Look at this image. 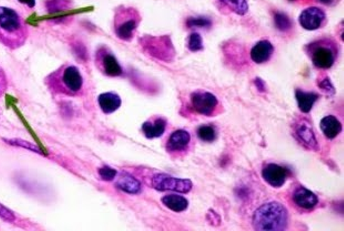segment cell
<instances>
[{"label": "cell", "instance_id": "14", "mask_svg": "<svg viewBox=\"0 0 344 231\" xmlns=\"http://www.w3.org/2000/svg\"><path fill=\"white\" fill-rule=\"evenodd\" d=\"M191 142L190 134L186 130H176L171 134V137L168 140V144H166V149L170 152H184Z\"/></svg>", "mask_w": 344, "mask_h": 231}, {"label": "cell", "instance_id": "4", "mask_svg": "<svg viewBox=\"0 0 344 231\" xmlns=\"http://www.w3.org/2000/svg\"><path fill=\"white\" fill-rule=\"evenodd\" d=\"M152 188L158 192L188 194L194 188V184L189 179H179L166 174H158L152 178Z\"/></svg>", "mask_w": 344, "mask_h": 231}, {"label": "cell", "instance_id": "15", "mask_svg": "<svg viewBox=\"0 0 344 231\" xmlns=\"http://www.w3.org/2000/svg\"><path fill=\"white\" fill-rule=\"evenodd\" d=\"M116 186L121 192L129 194H138L142 190V186H141L139 180H136L134 176L127 172H122L120 174Z\"/></svg>", "mask_w": 344, "mask_h": 231}, {"label": "cell", "instance_id": "28", "mask_svg": "<svg viewBox=\"0 0 344 231\" xmlns=\"http://www.w3.org/2000/svg\"><path fill=\"white\" fill-rule=\"evenodd\" d=\"M188 48L192 52H198L204 50V42H202V38L199 34H192L189 37Z\"/></svg>", "mask_w": 344, "mask_h": 231}, {"label": "cell", "instance_id": "36", "mask_svg": "<svg viewBox=\"0 0 344 231\" xmlns=\"http://www.w3.org/2000/svg\"><path fill=\"white\" fill-rule=\"evenodd\" d=\"M290 2H296V0H290Z\"/></svg>", "mask_w": 344, "mask_h": 231}, {"label": "cell", "instance_id": "29", "mask_svg": "<svg viewBox=\"0 0 344 231\" xmlns=\"http://www.w3.org/2000/svg\"><path fill=\"white\" fill-rule=\"evenodd\" d=\"M117 174H118L117 170H114L111 167H108V166L99 169V176L104 182H112V180L117 177Z\"/></svg>", "mask_w": 344, "mask_h": 231}, {"label": "cell", "instance_id": "5", "mask_svg": "<svg viewBox=\"0 0 344 231\" xmlns=\"http://www.w3.org/2000/svg\"><path fill=\"white\" fill-rule=\"evenodd\" d=\"M336 50L326 44H313L310 57L312 62L318 69H330L336 62Z\"/></svg>", "mask_w": 344, "mask_h": 231}, {"label": "cell", "instance_id": "30", "mask_svg": "<svg viewBox=\"0 0 344 231\" xmlns=\"http://www.w3.org/2000/svg\"><path fill=\"white\" fill-rule=\"evenodd\" d=\"M0 217L8 222H14L16 220V216L14 214V212H10L8 208L4 207L2 204H0Z\"/></svg>", "mask_w": 344, "mask_h": 231}, {"label": "cell", "instance_id": "31", "mask_svg": "<svg viewBox=\"0 0 344 231\" xmlns=\"http://www.w3.org/2000/svg\"><path fill=\"white\" fill-rule=\"evenodd\" d=\"M318 87H320L323 92H326L328 94H334V92H336L334 87L332 86L330 79H328V78L324 80H322V82L318 84Z\"/></svg>", "mask_w": 344, "mask_h": 231}, {"label": "cell", "instance_id": "24", "mask_svg": "<svg viewBox=\"0 0 344 231\" xmlns=\"http://www.w3.org/2000/svg\"><path fill=\"white\" fill-rule=\"evenodd\" d=\"M198 137L204 142H214L216 138V132L212 126H201L198 129Z\"/></svg>", "mask_w": 344, "mask_h": 231}, {"label": "cell", "instance_id": "9", "mask_svg": "<svg viewBox=\"0 0 344 231\" xmlns=\"http://www.w3.org/2000/svg\"><path fill=\"white\" fill-rule=\"evenodd\" d=\"M263 179L273 188H281L289 177V170L276 164H266L262 172Z\"/></svg>", "mask_w": 344, "mask_h": 231}, {"label": "cell", "instance_id": "7", "mask_svg": "<svg viewBox=\"0 0 344 231\" xmlns=\"http://www.w3.org/2000/svg\"><path fill=\"white\" fill-rule=\"evenodd\" d=\"M191 104L196 112L210 117L218 107V99L210 92H194L191 94Z\"/></svg>", "mask_w": 344, "mask_h": 231}, {"label": "cell", "instance_id": "13", "mask_svg": "<svg viewBox=\"0 0 344 231\" xmlns=\"http://www.w3.org/2000/svg\"><path fill=\"white\" fill-rule=\"evenodd\" d=\"M293 202L298 207L306 210H311L316 207V204H318V198L314 192H310L304 187H300L296 190L294 194H293Z\"/></svg>", "mask_w": 344, "mask_h": 231}, {"label": "cell", "instance_id": "6", "mask_svg": "<svg viewBox=\"0 0 344 231\" xmlns=\"http://www.w3.org/2000/svg\"><path fill=\"white\" fill-rule=\"evenodd\" d=\"M132 12H120L116 18V34L121 40H129L134 37V34L138 26V20L131 16Z\"/></svg>", "mask_w": 344, "mask_h": 231}, {"label": "cell", "instance_id": "2", "mask_svg": "<svg viewBox=\"0 0 344 231\" xmlns=\"http://www.w3.org/2000/svg\"><path fill=\"white\" fill-rule=\"evenodd\" d=\"M288 212L280 202L262 204L254 214V227L262 231H281L288 227Z\"/></svg>", "mask_w": 344, "mask_h": 231}, {"label": "cell", "instance_id": "8", "mask_svg": "<svg viewBox=\"0 0 344 231\" xmlns=\"http://www.w3.org/2000/svg\"><path fill=\"white\" fill-rule=\"evenodd\" d=\"M148 42H144V47L146 50H149L150 54L154 57L159 58L161 60H170L172 56L174 57V50L171 46L170 39L166 37L162 38H148Z\"/></svg>", "mask_w": 344, "mask_h": 231}, {"label": "cell", "instance_id": "20", "mask_svg": "<svg viewBox=\"0 0 344 231\" xmlns=\"http://www.w3.org/2000/svg\"><path fill=\"white\" fill-rule=\"evenodd\" d=\"M162 204L174 212H184L189 207V202L178 194H169L162 198Z\"/></svg>", "mask_w": 344, "mask_h": 231}, {"label": "cell", "instance_id": "1", "mask_svg": "<svg viewBox=\"0 0 344 231\" xmlns=\"http://www.w3.org/2000/svg\"><path fill=\"white\" fill-rule=\"evenodd\" d=\"M28 37L22 19L14 10L0 7V44L12 49L22 47Z\"/></svg>", "mask_w": 344, "mask_h": 231}, {"label": "cell", "instance_id": "27", "mask_svg": "<svg viewBox=\"0 0 344 231\" xmlns=\"http://www.w3.org/2000/svg\"><path fill=\"white\" fill-rule=\"evenodd\" d=\"M186 26L189 28H209L212 26V22L210 19L204 17L189 18L186 20Z\"/></svg>", "mask_w": 344, "mask_h": 231}, {"label": "cell", "instance_id": "11", "mask_svg": "<svg viewBox=\"0 0 344 231\" xmlns=\"http://www.w3.org/2000/svg\"><path fill=\"white\" fill-rule=\"evenodd\" d=\"M97 64H99V68L102 70L104 74L109 77H120L124 74L118 60L104 49H101L97 54Z\"/></svg>", "mask_w": 344, "mask_h": 231}, {"label": "cell", "instance_id": "18", "mask_svg": "<svg viewBox=\"0 0 344 231\" xmlns=\"http://www.w3.org/2000/svg\"><path fill=\"white\" fill-rule=\"evenodd\" d=\"M166 122L162 118L156 119L154 122H146L142 124V132L148 139L162 137L166 132Z\"/></svg>", "mask_w": 344, "mask_h": 231}, {"label": "cell", "instance_id": "33", "mask_svg": "<svg viewBox=\"0 0 344 231\" xmlns=\"http://www.w3.org/2000/svg\"><path fill=\"white\" fill-rule=\"evenodd\" d=\"M254 84H256V88L259 89V92H266V84H264V82H263L262 79L256 78L254 80Z\"/></svg>", "mask_w": 344, "mask_h": 231}, {"label": "cell", "instance_id": "34", "mask_svg": "<svg viewBox=\"0 0 344 231\" xmlns=\"http://www.w3.org/2000/svg\"><path fill=\"white\" fill-rule=\"evenodd\" d=\"M19 2L24 4H27L30 8H34L36 6V0H19Z\"/></svg>", "mask_w": 344, "mask_h": 231}, {"label": "cell", "instance_id": "10", "mask_svg": "<svg viewBox=\"0 0 344 231\" xmlns=\"http://www.w3.org/2000/svg\"><path fill=\"white\" fill-rule=\"evenodd\" d=\"M294 134L298 142L304 146L306 148L316 150V152L318 149L314 132H313L312 126L308 120H302L299 124H296L294 127V134Z\"/></svg>", "mask_w": 344, "mask_h": 231}, {"label": "cell", "instance_id": "35", "mask_svg": "<svg viewBox=\"0 0 344 231\" xmlns=\"http://www.w3.org/2000/svg\"><path fill=\"white\" fill-rule=\"evenodd\" d=\"M318 2L324 4H332L333 2H334V0H318Z\"/></svg>", "mask_w": 344, "mask_h": 231}, {"label": "cell", "instance_id": "16", "mask_svg": "<svg viewBox=\"0 0 344 231\" xmlns=\"http://www.w3.org/2000/svg\"><path fill=\"white\" fill-rule=\"evenodd\" d=\"M273 52H274V48H273L272 44L266 42V40H262L251 50V59L256 64H264L271 58Z\"/></svg>", "mask_w": 344, "mask_h": 231}, {"label": "cell", "instance_id": "12", "mask_svg": "<svg viewBox=\"0 0 344 231\" xmlns=\"http://www.w3.org/2000/svg\"><path fill=\"white\" fill-rule=\"evenodd\" d=\"M300 24L306 30H316L326 20V14L322 9L318 7H311L306 9L300 14Z\"/></svg>", "mask_w": 344, "mask_h": 231}, {"label": "cell", "instance_id": "3", "mask_svg": "<svg viewBox=\"0 0 344 231\" xmlns=\"http://www.w3.org/2000/svg\"><path fill=\"white\" fill-rule=\"evenodd\" d=\"M47 84L54 92L76 96L82 90L84 78L77 67L64 66L50 74Z\"/></svg>", "mask_w": 344, "mask_h": 231}, {"label": "cell", "instance_id": "19", "mask_svg": "<svg viewBox=\"0 0 344 231\" xmlns=\"http://www.w3.org/2000/svg\"><path fill=\"white\" fill-rule=\"evenodd\" d=\"M320 127L322 132L328 139H334L336 138L340 132H342V124L338 120L333 117V116H328L321 120Z\"/></svg>", "mask_w": 344, "mask_h": 231}, {"label": "cell", "instance_id": "25", "mask_svg": "<svg viewBox=\"0 0 344 231\" xmlns=\"http://www.w3.org/2000/svg\"><path fill=\"white\" fill-rule=\"evenodd\" d=\"M274 22H276V27L279 29L280 32H289V30L292 28L291 19L283 12L276 14Z\"/></svg>", "mask_w": 344, "mask_h": 231}, {"label": "cell", "instance_id": "23", "mask_svg": "<svg viewBox=\"0 0 344 231\" xmlns=\"http://www.w3.org/2000/svg\"><path fill=\"white\" fill-rule=\"evenodd\" d=\"M4 140L10 146H14V147H20V148L27 149V150H29V152H36L39 154H44L42 150L40 149L38 146L34 144L29 142H24V140H22V139H4Z\"/></svg>", "mask_w": 344, "mask_h": 231}, {"label": "cell", "instance_id": "17", "mask_svg": "<svg viewBox=\"0 0 344 231\" xmlns=\"http://www.w3.org/2000/svg\"><path fill=\"white\" fill-rule=\"evenodd\" d=\"M98 102L101 110H102L106 114H114L121 107V98L117 94L114 92H106L100 94L98 98Z\"/></svg>", "mask_w": 344, "mask_h": 231}, {"label": "cell", "instance_id": "22", "mask_svg": "<svg viewBox=\"0 0 344 231\" xmlns=\"http://www.w3.org/2000/svg\"><path fill=\"white\" fill-rule=\"evenodd\" d=\"M226 7H229L232 12H234L239 16H244L249 10V4L246 0H220Z\"/></svg>", "mask_w": 344, "mask_h": 231}, {"label": "cell", "instance_id": "26", "mask_svg": "<svg viewBox=\"0 0 344 231\" xmlns=\"http://www.w3.org/2000/svg\"><path fill=\"white\" fill-rule=\"evenodd\" d=\"M70 4H72V0H48L47 8L52 14L59 12L67 9Z\"/></svg>", "mask_w": 344, "mask_h": 231}, {"label": "cell", "instance_id": "32", "mask_svg": "<svg viewBox=\"0 0 344 231\" xmlns=\"http://www.w3.org/2000/svg\"><path fill=\"white\" fill-rule=\"evenodd\" d=\"M7 86H8L7 77H6V74H4V70L0 68V96H2L4 92H6Z\"/></svg>", "mask_w": 344, "mask_h": 231}, {"label": "cell", "instance_id": "21", "mask_svg": "<svg viewBox=\"0 0 344 231\" xmlns=\"http://www.w3.org/2000/svg\"><path fill=\"white\" fill-rule=\"evenodd\" d=\"M296 97L300 110L304 114L310 112L314 104L318 100V94L314 92H301V90H298Z\"/></svg>", "mask_w": 344, "mask_h": 231}]
</instances>
